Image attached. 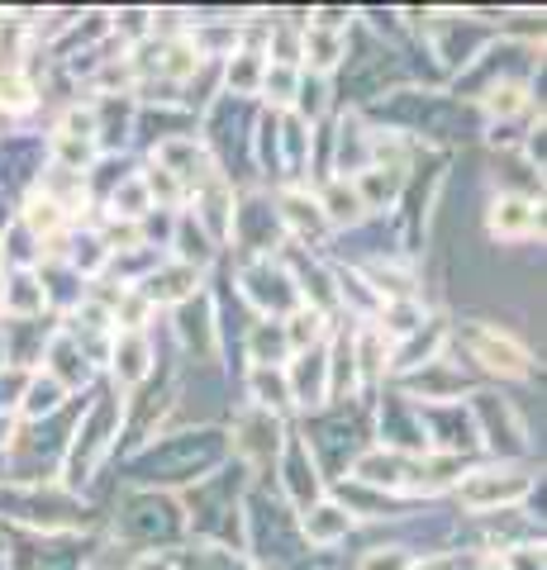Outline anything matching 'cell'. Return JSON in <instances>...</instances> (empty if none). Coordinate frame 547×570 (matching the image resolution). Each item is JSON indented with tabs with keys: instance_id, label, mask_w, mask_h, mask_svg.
I'll list each match as a JSON object with an SVG mask.
<instances>
[{
	"instance_id": "obj_1",
	"label": "cell",
	"mask_w": 547,
	"mask_h": 570,
	"mask_svg": "<svg viewBox=\"0 0 547 570\" xmlns=\"http://www.w3.org/2000/svg\"><path fill=\"white\" fill-rule=\"evenodd\" d=\"M528 485H534V480L515 475V471H476V475H467V485H462V504L496 509L500 499H524Z\"/></svg>"
},
{
	"instance_id": "obj_2",
	"label": "cell",
	"mask_w": 547,
	"mask_h": 570,
	"mask_svg": "<svg viewBox=\"0 0 547 570\" xmlns=\"http://www.w3.org/2000/svg\"><path fill=\"white\" fill-rule=\"evenodd\" d=\"M467 347H471V356L486 371H500V376H528V352L515 343V337H500V333L476 328Z\"/></svg>"
},
{
	"instance_id": "obj_3",
	"label": "cell",
	"mask_w": 547,
	"mask_h": 570,
	"mask_svg": "<svg viewBox=\"0 0 547 570\" xmlns=\"http://www.w3.org/2000/svg\"><path fill=\"white\" fill-rule=\"evenodd\" d=\"M348 528H352V509L333 504V499H324V504L305 509V519H300V532H305V538H310L314 547H333V542H343V538H348Z\"/></svg>"
},
{
	"instance_id": "obj_4",
	"label": "cell",
	"mask_w": 547,
	"mask_h": 570,
	"mask_svg": "<svg viewBox=\"0 0 547 570\" xmlns=\"http://www.w3.org/2000/svg\"><path fill=\"white\" fill-rule=\"evenodd\" d=\"M238 442L234 448L243 452V456H253V461H267V456H276V448H281V423L272 419V414H262V409H253V414H243L238 419Z\"/></svg>"
},
{
	"instance_id": "obj_5",
	"label": "cell",
	"mask_w": 547,
	"mask_h": 570,
	"mask_svg": "<svg viewBox=\"0 0 547 570\" xmlns=\"http://www.w3.org/2000/svg\"><path fill=\"white\" fill-rule=\"evenodd\" d=\"M414 475V461H404L400 452H367L358 461V480L362 485H381V490H404Z\"/></svg>"
},
{
	"instance_id": "obj_6",
	"label": "cell",
	"mask_w": 547,
	"mask_h": 570,
	"mask_svg": "<svg viewBox=\"0 0 547 570\" xmlns=\"http://www.w3.org/2000/svg\"><path fill=\"white\" fill-rule=\"evenodd\" d=\"M148 362H153V347L144 333H119L115 337V381L119 385H134L148 376Z\"/></svg>"
},
{
	"instance_id": "obj_7",
	"label": "cell",
	"mask_w": 547,
	"mask_h": 570,
	"mask_svg": "<svg viewBox=\"0 0 547 570\" xmlns=\"http://www.w3.org/2000/svg\"><path fill=\"white\" fill-rule=\"evenodd\" d=\"M538 205L534 200H500L496 214H490V234L496 238H528L538 228Z\"/></svg>"
},
{
	"instance_id": "obj_8",
	"label": "cell",
	"mask_w": 547,
	"mask_h": 570,
	"mask_svg": "<svg viewBox=\"0 0 547 570\" xmlns=\"http://www.w3.org/2000/svg\"><path fill=\"white\" fill-rule=\"evenodd\" d=\"M352 366H358L367 381H377L391 371V343H385L381 328H362V337L352 343Z\"/></svg>"
},
{
	"instance_id": "obj_9",
	"label": "cell",
	"mask_w": 547,
	"mask_h": 570,
	"mask_svg": "<svg viewBox=\"0 0 547 570\" xmlns=\"http://www.w3.org/2000/svg\"><path fill=\"white\" fill-rule=\"evenodd\" d=\"M196 285H201V272H196V266H182V262H176V266H167V272H153V281H148V299H182V305H186V299L191 295H196Z\"/></svg>"
},
{
	"instance_id": "obj_10",
	"label": "cell",
	"mask_w": 547,
	"mask_h": 570,
	"mask_svg": "<svg viewBox=\"0 0 547 570\" xmlns=\"http://www.w3.org/2000/svg\"><path fill=\"white\" fill-rule=\"evenodd\" d=\"M248 385H253V400H257L262 414H272V409L291 404V381H286V371H281V366H253Z\"/></svg>"
},
{
	"instance_id": "obj_11",
	"label": "cell",
	"mask_w": 547,
	"mask_h": 570,
	"mask_svg": "<svg viewBox=\"0 0 547 570\" xmlns=\"http://www.w3.org/2000/svg\"><path fill=\"white\" fill-rule=\"evenodd\" d=\"M176 318H182V324H176V328H182V337H186V343L196 347L201 356H209V352H215V333H209V305H205L201 295H191Z\"/></svg>"
},
{
	"instance_id": "obj_12",
	"label": "cell",
	"mask_w": 547,
	"mask_h": 570,
	"mask_svg": "<svg viewBox=\"0 0 547 570\" xmlns=\"http://www.w3.org/2000/svg\"><path fill=\"white\" fill-rule=\"evenodd\" d=\"M291 356V337H286V324H257L253 328V362L257 366H281Z\"/></svg>"
},
{
	"instance_id": "obj_13",
	"label": "cell",
	"mask_w": 547,
	"mask_h": 570,
	"mask_svg": "<svg viewBox=\"0 0 547 570\" xmlns=\"http://www.w3.org/2000/svg\"><path fill=\"white\" fill-rule=\"evenodd\" d=\"M67 400V390L52 381V376H33L25 385V414L29 419H39V414H58V404Z\"/></svg>"
},
{
	"instance_id": "obj_14",
	"label": "cell",
	"mask_w": 547,
	"mask_h": 570,
	"mask_svg": "<svg viewBox=\"0 0 547 570\" xmlns=\"http://www.w3.org/2000/svg\"><path fill=\"white\" fill-rule=\"evenodd\" d=\"M320 214H324V219H333V224H348V219H358V214H362L358 190H352L348 181H333V186L324 190V200H320Z\"/></svg>"
},
{
	"instance_id": "obj_15",
	"label": "cell",
	"mask_w": 547,
	"mask_h": 570,
	"mask_svg": "<svg viewBox=\"0 0 547 570\" xmlns=\"http://www.w3.org/2000/svg\"><path fill=\"white\" fill-rule=\"evenodd\" d=\"M262 77H267V67H262L257 52H238V62H228V86H234V96L257 91Z\"/></svg>"
},
{
	"instance_id": "obj_16",
	"label": "cell",
	"mask_w": 547,
	"mask_h": 570,
	"mask_svg": "<svg viewBox=\"0 0 547 570\" xmlns=\"http://www.w3.org/2000/svg\"><path fill=\"white\" fill-rule=\"evenodd\" d=\"M286 219H291L295 234H320V228H324L320 200H305L300 190H291V195H286Z\"/></svg>"
},
{
	"instance_id": "obj_17",
	"label": "cell",
	"mask_w": 547,
	"mask_h": 570,
	"mask_svg": "<svg viewBox=\"0 0 547 570\" xmlns=\"http://www.w3.org/2000/svg\"><path fill=\"white\" fill-rule=\"evenodd\" d=\"M305 58L320 71H329L333 62L343 58V39H339V33H324V29H310L305 33Z\"/></svg>"
},
{
	"instance_id": "obj_18",
	"label": "cell",
	"mask_w": 547,
	"mask_h": 570,
	"mask_svg": "<svg viewBox=\"0 0 547 570\" xmlns=\"http://www.w3.org/2000/svg\"><path fill=\"white\" fill-rule=\"evenodd\" d=\"M148 209H153V195L144 186V176H134V181H125L115 190V214H125V219H144Z\"/></svg>"
},
{
	"instance_id": "obj_19",
	"label": "cell",
	"mask_w": 547,
	"mask_h": 570,
	"mask_svg": "<svg viewBox=\"0 0 547 570\" xmlns=\"http://www.w3.org/2000/svg\"><path fill=\"white\" fill-rule=\"evenodd\" d=\"M295 86H300V77H295L291 67H267V77H262V91H267L276 105L295 100Z\"/></svg>"
},
{
	"instance_id": "obj_20",
	"label": "cell",
	"mask_w": 547,
	"mask_h": 570,
	"mask_svg": "<svg viewBox=\"0 0 547 570\" xmlns=\"http://www.w3.org/2000/svg\"><path fill=\"white\" fill-rule=\"evenodd\" d=\"M362 570H410V557H404V551H395V547H377L372 557L362 561Z\"/></svg>"
},
{
	"instance_id": "obj_21",
	"label": "cell",
	"mask_w": 547,
	"mask_h": 570,
	"mask_svg": "<svg viewBox=\"0 0 547 570\" xmlns=\"http://www.w3.org/2000/svg\"><path fill=\"white\" fill-rule=\"evenodd\" d=\"M134 570H176V561H167V557H144Z\"/></svg>"
},
{
	"instance_id": "obj_22",
	"label": "cell",
	"mask_w": 547,
	"mask_h": 570,
	"mask_svg": "<svg viewBox=\"0 0 547 570\" xmlns=\"http://www.w3.org/2000/svg\"><path fill=\"white\" fill-rule=\"evenodd\" d=\"M410 570H452V561H448V557H438V561H429V566H410Z\"/></svg>"
},
{
	"instance_id": "obj_23",
	"label": "cell",
	"mask_w": 547,
	"mask_h": 570,
	"mask_svg": "<svg viewBox=\"0 0 547 570\" xmlns=\"http://www.w3.org/2000/svg\"><path fill=\"white\" fill-rule=\"evenodd\" d=\"M481 570H509V561H496V557H490V561H486Z\"/></svg>"
},
{
	"instance_id": "obj_24",
	"label": "cell",
	"mask_w": 547,
	"mask_h": 570,
	"mask_svg": "<svg viewBox=\"0 0 547 570\" xmlns=\"http://www.w3.org/2000/svg\"><path fill=\"white\" fill-rule=\"evenodd\" d=\"M0 442H10V423L6 419H0Z\"/></svg>"
},
{
	"instance_id": "obj_25",
	"label": "cell",
	"mask_w": 547,
	"mask_h": 570,
	"mask_svg": "<svg viewBox=\"0 0 547 570\" xmlns=\"http://www.w3.org/2000/svg\"><path fill=\"white\" fill-rule=\"evenodd\" d=\"M0 295H6V285H0Z\"/></svg>"
}]
</instances>
